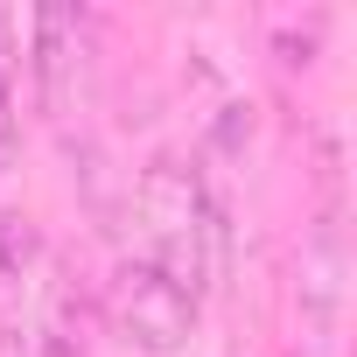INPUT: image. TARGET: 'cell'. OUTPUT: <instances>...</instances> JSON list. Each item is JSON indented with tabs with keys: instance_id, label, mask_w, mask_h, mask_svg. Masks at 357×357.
<instances>
[{
	"instance_id": "cell-1",
	"label": "cell",
	"mask_w": 357,
	"mask_h": 357,
	"mask_svg": "<svg viewBox=\"0 0 357 357\" xmlns=\"http://www.w3.org/2000/svg\"><path fill=\"white\" fill-rule=\"evenodd\" d=\"M140 225H147V259L175 273L197 301L225 273V211L204 190V175L183 161H154L140 175Z\"/></svg>"
},
{
	"instance_id": "cell-2",
	"label": "cell",
	"mask_w": 357,
	"mask_h": 357,
	"mask_svg": "<svg viewBox=\"0 0 357 357\" xmlns=\"http://www.w3.org/2000/svg\"><path fill=\"white\" fill-rule=\"evenodd\" d=\"M105 308H112L119 343H133V350H147V357H175V350L197 336V308H204V301L140 252V259H126V266L112 273Z\"/></svg>"
},
{
	"instance_id": "cell-3",
	"label": "cell",
	"mask_w": 357,
	"mask_h": 357,
	"mask_svg": "<svg viewBox=\"0 0 357 357\" xmlns=\"http://www.w3.org/2000/svg\"><path fill=\"white\" fill-rule=\"evenodd\" d=\"M29 36H36L43 105L63 112V105H70V84H77V70H84V15H77V8H43V15L29 22Z\"/></svg>"
},
{
	"instance_id": "cell-4",
	"label": "cell",
	"mask_w": 357,
	"mask_h": 357,
	"mask_svg": "<svg viewBox=\"0 0 357 357\" xmlns=\"http://www.w3.org/2000/svg\"><path fill=\"white\" fill-rule=\"evenodd\" d=\"M343 273H350L343 231H336V218H322L301 245V315L315 322V336H329L336 315H343Z\"/></svg>"
},
{
	"instance_id": "cell-5",
	"label": "cell",
	"mask_w": 357,
	"mask_h": 357,
	"mask_svg": "<svg viewBox=\"0 0 357 357\" xmlns=\"http://www.w3.org/2000/svg\"><path fill=\"white\" fill-rule=\"evenodd\" d=\"M15 56H22V15L0 8V168L15 154Z\"/></svg>"
}]
</instances>
